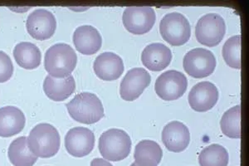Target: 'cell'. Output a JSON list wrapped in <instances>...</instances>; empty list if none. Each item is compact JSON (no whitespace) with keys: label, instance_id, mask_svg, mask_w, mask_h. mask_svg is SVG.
Returning <instances> with one entry per match:
<instances>
[{"label":"cell","instance_id":"cell-1","mask_svg":"<svg viewBox=\"0 0 249 166\" xmlns=\"http://www.w3.org/2000/svg\"><path fill=\"white\" fill-rule=\"evenodd\" d=\"M77 54L67 43H56L48 48L44 57V67L50 76L64 78L70 76L77 66Z\"/></svg>","mask_w":249,"mask_h":166},{"label":"cell","instance_id":"cell-2","mask_svg":"<svg viewBox=\"0 0 249 166\" xmlns=\"http://www.w3.org/2000/svg\"><path fill=\"white\" fill-rule=\"evenodd\" d=\"M67 109L71 118L82 124H94L105 115L101 100L93 93L77 94L67 104Z\"/></svg>","mask_w":249,"mask_h":166},{"label":"cell","instance_id":"cell-3","mask_svg":"<svg viewBox=\"0 0 249 166\" xmlns=\"http://www.w3.org/2000/svg\"><path fill=\"white\" fill-rule=\"evenodd\" d=\"M61 139L57 129L48 123H40L31 129L28 146L31 152L40 158H51L57 155Z\"/></svg>","mask_w":249,"mask_h":166},{"label":"cell","instance_id":"cell-4","mask_svg":"<svg viewBox=\"0 0 249 166\" xmlns=\"http://www.w3.org/2000/svg\"><path fill=\"white\" fill-rule=\"evenodd\" d=\"M130 149L131 140L123 129H107L100 137V153L106 161H123L130 155Z\"/></svg>","mask_w":249,"mask_h":166},{"label":"cell","instance_id":"cell-5","mask_svg":"<svg viewBox=\"0 0 249 166\" xmlns=\"http://www.w3.org/2000/svg\"><path fill=\"white\" fill-rule=\"evenodd\" d=\"M160 33L164 41L172 46L185 44L191 36L190 22L183 14L174 12L165 14L160 23Z\"/></svg>","mask_w":249,"mask_h":166},{"label":"cell","instance_id":"cell-6","mask_svg":"<svg viewBox=\"0 0 249 166\" xmlns=\"http://www.w3.org/2000/svg\"><path fill=\"white\" fill-rule=\"evenodd\" d=\"M226 34V23L218 14H208L200 18L196 27V36L199 43L206 47H216Z\"/></svg>","mask_w":249,"mask_h":166},{"label":"cell","instance_id":"cell-7","mask_svg":"<svg viewBox=\"0 0 249 166\" xmlns=\"http://www.w3.org/2000/svg\"><path fill=\"white\" fill-rule=\"evenodd\" d=\"M216 58L212 52L205 48H197L188 52L183 67L186 74L195 78H204L210 76L216 68Z\"/></svg>","mask_w":249,"mask_h":166},{"label":"cell","instance_id":"cell-8","mask_svg":"<svg viewBox=\"0 0 249 166\" xmlns=\"http://www.w3.org/2000/svg\"><path fill=\"white\" fill-rule=\"evenodd\" d=\"M156 15L150 6H130L124 9L122 22L130 34L142 35L150 32L156 23Z\"/></svg>","mask_w":249,"mask_h":166},{"label":"cell","instance_id":"cell-9","mask_svg":"<svg viewBox=\"0 0 249 166\" xmlns=\"http://www.w3.org/2000/svg\"><path fill=\"white\" fill-rule=\"evenodd\" d=\"M188 80L184 74L176 70L164 72L156 80L155 90L164 101H175L180 98L186 92Z\"/></svg>","mask_w":249,"mask_h":166},{"label":"cell","instance_id":"cell-10","mask_svg":"<svg viewBox=\"0 0 249 166\" xmlns=\"http://www.w3.org/2000/svg\"><path fill=\"white\" fill-rule=\"evenodd\" d=\"M26 28L34 39L43 41L53 36L57 28V20L52 12L44 9H36L28 16Z\"/></svg>","mask_w":249,"mask_h":166},{"label":"cell","instance_id":"cell-11","mask_svg":"<svg viewBox=\"0 0 249 166\" xmlns=\"http://www.w3.org/2000/svg\"><path fill=\"white\" fill-rule=\"evenodd\" d=\"M151 76L144 68H135L128 71L120 86V95L124 101L133 102L149 87Z\"/></svg>","mask_w":249,"mask_h":166},{"label":"cell","instance_id":"cell-12","mask_svg":"<svg viewBox=\"0 0 249 166\" xmlns=\"http://www.w3.org/2000/svg\"><path fill=\"white\" fill-rule=\"evenodd\" d=\"M95 135L86 127H74L65 136L67 151L74 157H84L93 150Z\"/></svg>","mask_w":249,"mask_h":166},{"label":"cell","instance_id":"cell-13","mask_svg":"<svg viewBox=\"0 0 249 166\" xmlns=\"http://www.w3.org/2000/svg\"><path fill=\"white\" fill-rule=\"evenodd\" d=\"M218 88L210 82H201L193 87L189 94V103L193 110L198 112L210 111L218 102Z\"/></svg>","mask_w":249,"mask_h":166},{"label":"cell","instance_id":"cell-14","mask_svg":"<svg viewBox=\"0 0 249 166\" xmlns=\"http://www.w3.org/2000/svg\"><path fill=\"white\" fill-rule=\"evenodd\" d=\"M162 141L168 150L171 152H182L187 149L190 144L189 128L180 121H171L163 129Z\"/></svg>","mask_w":249,"mask_h":166},{"label":"cell","instance_id":"cell-15","mask_svg":"<svg viewBox=\"0 0 249 166\" xmlns=\"http://www.w3.org/2000/svg\"><path fill=\"white\" fill-rule=\"evenodd\" d=\"M93 69L100 79L110 82L122 76L124 72V62L117 54L107 52L96 56Z\"/></svg>","mask_w":249,"mask_h":166},{"label":"cell","instance_id":"cell-16","mask_svg":"<svg viewBox=\"0 0 249 166\" xmlns=\"http://www.w3.org/2000/svg\"><path fill=\"white\" fill-rule=\"evenodd\" d=\"M73 43L80 54L93 55L102 48V35L92 26H80L74 32Z\"/></svg>","mask_w":249,"mask_h":166},{"label":"cell","instance_id":"cell-17","mask_svg":"<svg viewBox=\"0 0 249 166\" xmlns=\"http://www.w3.org/2000/svg\"><path fill=\"white\" fill-rule=\"evenodd\" d=\"M172 60L170 48L160 42L150 43L144 48L142 54V62L147 69L153 72L164 70Z\"/></svg>","mask_w":249,"mask_h":166},{"label":"cell","instance_id":"cell-18","mask_svg":"<svg viewBox=\"0 0 249 166\" xmlns=\"http://www.w3.org/2000/svg\"><path fill=\"white\" fill-rule=\"evenodd\" d=\"M25 115L19 108L8 106L0 108V136L11 137L23 130Z\"/></svg>","mask_w":249,"mask_h":166},{"label":"cell","instance_id":"cell-19","mask_svg":"<svg viewBox=\"0 0 249 166\" xmlns=\"http://www.w3.org/2000/svg\"><path fill=\"white\" fill-rule=\"evenodd\" d=\"M76 90V82L73 76L55 78L48 75L43 82V91L46 96L54 102H62L71 96Z\"/></svg>","mask_w":249,"mask_h":166},{"label":"cell","instance_id":"cell-20","mask_svg":"<svg viewBox=\"0 0 249 166\" xmlns=\"http://www.w3.org/2000/svg\"><path fill=\"white\" fill-rule=\"evenodd\" d=\"M163 157V150L157 142L150 140L140 141L135 148L134 158L137 166H157Z\"/></svg>","mask_w":249,"mask_h":166},{"label":"cell","instance_id":"cell-21","mask_svg":"<svg viewBox=\"0 0 249 166\" xmlns=\"http://www.w3.org/2000/svg\"><path fill=\"white\" fill-rule=\"evenodd\" d=\"M8 156L14 166H33L38 158L29 149L26 136H20L12 141L8 149Z\"/></svg>","mask_w":249,"mask_h":166},{"label":"cell","instance_id":"cell-22","mask_svg":"<svg viewBox=\"0 0 249 166\" xmlns=\"http://www.w3.org/2000/svg\"><path fill=\"white\" fill-rule=\"evenodd\" d=\"M15 61L24 69H35L39 67L42 54L37 46L29 42L18 43L14 49Z\"/></svg>","mask_w":249,"mask_h":166},{"label":"cell","instance_id":"cell-23","mask_svg":"<svg viewBox=\"0 0 249 166\" xmlns=\"http://www.w3.org/2000/svg\"><path fill=\"white\" fill-rule=\"evenodd\" d=\"M229 160L228 150L218 144H213L207 147L198 155L200 166H227Z\"/></svg>","mask_w":249,"mask_h":166},{"label":"cell","instance_id":"cell-24","mask_svg":"<svg viewBox=\"0 0 249 166\" xmlns=\"http://www.w3.org/2000/svg\"><path fill=\"white\" fill-rule=\"evenodd\" d=\"M224 135L232 139L241 138V106H235L226 111L220 121Z\"/></svg>","mask_w":249,"mask_h":166},{"label":"cell","instance_id":"cell-25","mask_svg":"<svg viewBox=\"0 0 249 166\" xmlns=\"http://www.w3.org/2000/svg\"><path fill=\"white\" fill-rule=\"evenodd\" d=\"M224 61L230 68L241 69V35H235L227 40L223 47Z\"/></svg>","mask_w":249,"mask_h":166},{"label":"cell","instance_id":"cell-26","mask_svg":"<svg viewBox=\"0 0 249 166\" xmlns=\"http://www.w3.org/2000/svg\"><path fill=\"white\" fill-rule=\"evenodd\" d=\"M14 65L8 54L0 50V83L7 82L14 74Z\"/></svg>","mask_w":249,"mask_h":166},{"label":"cell","instance_id":"cell-27","mask_svg":"<svg viewBox=\"0 0 249 166\" xmlns=\"http://www.w3.org/2000/svg\"><path fill=\"white\" fill-rule=\"evenodd\" d=\"M113 166L110 162H108L106 160L103 159H99V158H96L94 159L93 161L91 162V166Z\"/></svg>","mask_w":249,"mask_h":166},{"label":"cell","instance_id":"cell-28","mask_svg":"<svg viewBox=\"0 0 249 166\" xmlns=\"http://www.w3.org/2000/svg\"><path fill=\"white\" fill-rule=\"evenodd\" d=\"M130 166H136V163H133V164H131V165H130Z\"/></svg>","mask_w":249,"mask_h":166}]
</instances>
